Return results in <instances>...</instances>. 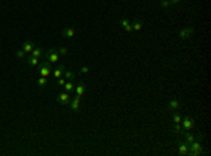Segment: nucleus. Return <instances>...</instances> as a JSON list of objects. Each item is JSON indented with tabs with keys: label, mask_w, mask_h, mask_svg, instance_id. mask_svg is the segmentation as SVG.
Here are the masks:
<instances>
[{
	"label": "nucleus",
	"mask_w": 211,
	"mask_h": 156,
	"mask_svg": "<svg viewBox=\"0 0 211 156\" xmlns=\"http://www.w3.org/2000/svg\"><path fill=\"white\" fill-rule=\"evenodd\" d=\"M89 70H90V68H89L87 65H83L82 68H79V72H80V73H87Z\"/></svg>",
	"instance_id": "27"
},
{
	"label": "nucleus",
	"mask_w": 211,
	"mask_h": 156,
	"mask_svg": "<svg viewBox=\"0 0 211 156\" xmlns=\"http://www.w3.org/2000/svg\"><path fill=\"white\" fill-rule=\"evenodd\" d=\"M180 107V101L177 100V99H172V100H169V103H168V108L169 110H176V108H179Z\"/></svg>",
	"instance_id": "16"
},
{
	"label": "nucleus",
	"mask_w": 211,
	"mask_h": 156,
	"mask_svg": "<svg viewBox=\"0 0 211 156\" xmlns=\"http://www.w3.org/2000/svg\"><path fill=\"white\" fill-rule=\"evenodd\" d=\"M64 87H65V90H66L68 93H72V92H75V83L72 82V80H69V82H65Z\"/></svg>",
	"instance_id": "18"
},
{
	"label": "nucleus",
	"mask_w": 211,
	"mask_h": 156,
	"mask_svg": "<svg viewBox=\"0 0 211 156\" xmlns=\"http://www.w3.org/2000/svg\"><path fill=\"white\" fill-rule=\"evenodd\" d=\"M173 124H182V115L177 113L173 114Z\"/></svg>",
	"instance_id": "24"
},
{
	"label": "nucleus",
	"mask_w": 211,
	"mask_h": 156,
	"mask_svg": "<svg viewBox=\"0 0 211 156\" xmlns=\"http://www.w3.org/2000/svg\"><path fill=\"white\" fill-rule=\"evenodd\" d=\"M189 155L192 156H200L203 155V145L198 141H194L189 145Z\"/></svg>",
	"instance_id": "3"
},
{
	"label": "nucleus",
	"mask_w": 211,
	"mask_h": 156,
	"mask_svg": "<svg viewBox=\"0 0 211 156\" xmlns=\"http://www.w3.org/2000/svg\"><path fill=\"white\" fill-rule=\"evenodd\" d=\"M182 137L184 138V141H186V142H187L189 145H190L192 142H194V141H196V135H193L192 132H184L183 135H182Z\"/></svg>",
	"instance_id": "17"
},
{
	"label": "nucleus",
	"mask_w": 211,
	"mask_h": 156,
	"mask_svg": "<svg viewBox=\"0 0 211 156\" xmlns=\"http://www.w3.org/2000/svg\"><path fill=\"white\" fill-rule=\"evenodd\" d=\"M174 134H179V135H183L184 134V129L182 127V124H173V129H172Z\"/></svg>",
	"instance_id": "19"
},
{
	"label": "nucleus",
	"mask_w": 211,
	"mask_h": 156,
	"mask_svg": "<svg viewBox=\"0 0 211 156\" xmlns=\"http://www.w3.org/2000/svg\"><path fill=\"white\" fill-rule=\"evenodd\" d=\"M64 78L69 79V80H73V79L76 78V75H75L73 72H70V70H65V72H64Z\"/></svg>",
	"instance_id": "21"
},
{
	"label": "nucleus",
	"mask_w": 211,
	"mask_h": 156,
	"mask_svg": "<svg viewBox=\"0 0 211 156\" xmlns=\"http://www.w3.org/2000/svg\"><path fill=\"white\" fill-rule=\"evenodd\" d=\"M25 60H27V63L30 65V66H31V68H35V66H38V65H40V59H38V58H34V56H27V58H25Z\"/></svg>",
	"instance_id": "14"
},
{
	"label": "nucleus",
	"mask_w": 211,
	"mask_h": 156,
	"mask_svg": "<svg viewBox=\"0 0 211 156\" xmlns=\"http://www.w3.org/2000/svg\"><path fill=\"white\" fill-rule=\"evenodd\" d=\"M30 55L34 56V58L41 59V58H44V49H42L41 46H34V49H32V52L30 54Z\"/></svg>",
	"instance_id": "13"
},
{
	"label": "nucleus",
	"mask_w": 211,
	"mask_h": 156,
	"mask_svg": "<svg viewBox=\"0 0 211 156\" xmlns=\"http://www.w3.org/2000/svg\"><path fill=\"white\" fill-rule=\"evenodd\" d=\"M124 1H129V0H124Z\"/></svg>",
	"instance_id": "32"
},
{
	"label": "nucleus",
	"mask_w": 211,
	"mask_h": 156,
	"mask_svg": "<svg viewBox=\"0 0 211 156\" xmlns=\"http://www.w3.org/2000/svg\"><path fill=\"white\" fill-rule=\"evenodd\" d=\"M159 6L161 7H163V9H169V7H172V3H170V0H161L159 1Z\"/></svg>",
	"instance_id": "22"
},
{
	"label": "nucleus",
	"mask_w": 211,
	"mask_h": 156,
	"mask_svg": "<svg viewBox=\"0 0 211 156\" xmlns=\"http://www.w3.org/2000/svg\"><path fill=\"white\" fill-rule=\"evenodd\" d=\"M44 58H45V60H48L49 63L54 65L59 60V52H58L56 48H51V49H48L45 54H44Z\"/></svg>",
	"instance_id": "2"
},
{
	"label": "nucleus",
	"mask_w": 211,
	"mask_h": 156,
	"mask_svg": "<svg viewBox=\"0 0 211 156\" xmlns=\"http://www.w3.org/2000/svg\"><path fill=\"white\" fill-rule=\"evenodd\" d=\"M118 23H120V25H121V27H123V28H125V27H127V25H129V20H128V19H125V17H124V19H121V20H120Z\"/></svg>",
	"instance_id": "25"
},
{
	"label": "nucleus",
	"mask_w": 211,
	"mask_h": 156,
	"mask_svg": "<svg viewBox=\"0 0 211 156\" xmlns=\"http://www.w3.org/2000/svg\"><path fill=\"white\" fill-rule=\"evenodd\" d=\"M65 70H66V69H65L64 65H58L56 68L52 69V75H54V78H55V79L62 78V76H64V72H65Z\"/></svg>",
	"instance_id": "10"
},
{
	"label": "nucleus",
	"mask_w": 211,
	"mask_h": 156,
	"mask_svg": "<svg viewBox=\"0 0 211 156\" xmlns=\"http://www.w3.org/2000/svg\"><path fill=\"white\" fill-rule=\"evenodd\" d=\"M85 92H86V84H85L82 80H80L78 84H75V93H76L78 96H83Z\"/></svg>",
	"instance_id": "11"
},
{
	"label": "nucleus",
	"mask_w": 211,
	"mask_h": 156,
	"mask_svg": "<svg viewBox=\"0 0 211 156\" xmlns=\"http://www.w3.org/2000/svg\"><path fill=\"white\" fill-rule=\"evenodd\" d=\"M182 127H183L184 131H190V129L194 128V119L190 118L189 115H186L184 118H182Z\"/></svg>",
	"instance_id": "7"
},
{
	"label": "nucleus",
	"mask_w": 211,
	"mask_h": 156,
	"mask_svg": "<svg viewBox=\"0 0 211 156\" xmlns=\"http://www.w3.org/2000/svg\"><path fill=\"white\" fill-rule=\"evenodd\" d=\"M62 37L68 38V40H73L76 37V30L73 27H65L62 30Z\"/></svg>",
	"instance_id": "9"
},
{
	"label": "nucleus",
	"mask_w": 211,
	"mask_h": 156,
	"mask_svg": "<svg viewBox=\"0 0 211 156\" xmlns=\"http://www.w3.org/2000/svg\"><path fill=\"white\" fill-rule=\"evenodd\" d=\"M124 30H125V32H127V34H131V32H134V30H132V25H131V23H129V25H127V27H125Z\"/></svg>",
	"instance_id": "29"
},
{
	"label": "nucleus",
	"mask_w": 211,
	"mask_h": 156,
	"mask_svg": "<svg viewBox=\"0 0 211 156\" xmlns=\"http://www.w3.org/2000/svg\"><path fill=\"white\" fill-rule=\"evenodd\" d=\"M179 1H180V0H170V3H172V4H177Z\"/></svg>",
	"instance_id": "31"
},
{
	"label": "nucleus",
	"mask_w": 211,
	"mask_h": 156,
	"mask_svg": "<svg viewBox=\"0 0 211 156\" xmlns=\"http://www.w3.org/2000/svg\"><path fill=\"white\" fill-rule=\"evenodd\" d=\"M56 49L59 52V55H68V48H65V46H58Z\"/></svg>",
	"instance_id": "26"
},
{
	"label": "nucleus",
	"mask_w": 211,
	"mask_h": 156,
	"mask_svg": "<svg viewBox=\"0 0 211 156\" xmlns=\"http://www.w3.org/2000/svg\"><path fill=\"white\" fill-rule=\"evenodd\" d=\"M37 83H38V87H40V89H44V87L46 86L48 80H46V78H44V76H40V78H38V80H37Z\"/></svg>",
	"instance_id": "20"
},
{
	"label": "nucleus",
	"mask_w": 211,
	"mask_h": 156,
	"mask_svg": "<svg viewBox=\"0 0 211 156\" xmlns=\"http://www.w3.org/2000/svg\"><path fill=\"white\" fill-rule=\"evenodd\" d=\"M34 46H35V44L32 41H25V42H23V48H21V49H23L27 55H30L32 52V49H34Z\"/></svg>",
	"instance_id": "12"
},
{
	"label": "nucleus",
	"mask_w": 211,
	"mask_h": 156,
	"mask_svg": "<svg viewBox=\"0 0 211 156\" xmlns=\"http://www.w3.org/2000/svg\"><path fill=\"white\" fill-rule=\"evenodd\" d=\"M16 56H17V59H25V58H27V54H25L23 49H19V51H16Z\"/></svg>",
	"instance_id": "23"
},
{
	"label": "nucleus",
	"mask_w": 211,
	"mask_h": 156,
	"mask_svg": "<svg viewBox=\"0 0 211 156\" xmlns=\"http://www.w3.org/2000/svg\"><path fill=\"white\" fill-rule=\"evenodd\" d=\"M131 25H132L134 31H141V30H142V21H141V19H134Z\"/></svg>",
	"instance_id": "15"
},
{
	"label": "nucleus",
	"mask_w": 211,
	"mask_h": 156,
	"mask_svg": "<svg viewBox=\"0 0 211 156\" xmlns=\"http://www.w3.org/2000/svg\"><path fill=\"white\" fill-rule=\"evenodd\" d=\"M56 82H58V86H64L65 82H66V79L62 76V78H58V80H56Z\"/></svg>",
	"instance_id": "28"
},
{
	"label": "nucleus",
	"mask_w": 211,
	"mask_h": 156,
	"mask_svg": "<svg viewBox=\"0 0 211 156\" xmlns=\"http://www.w3.org/2000/svg\"><path fill=\"white\" fill-rule=\"evenodd\" d=\"M203 139H204L203 134H197V137H196V141H198V142H203Z\"/></svg>",
	"instance_id": "30"
},
{
	"label": "nucleus",
	"mask_w": 211,
	"mask_h": 156,
	"mask_svg": "<svg viewBox=\"0 0 211 156\" xmlns=\"http://www.w3.org/2000/svg\"><path fill=\"white\" fill-rule=\"evenodd\" d=\"M70 93L68 92H62L58 94V97H56V101L59 103V104H62V106H69V103H70Z\"/></svg>",
	"instance_id": "5"
},
{
	"label": "nucleus",
	"mask_w": 211,
	"mask_h": 156,
	"mask_svg": "<svg viewBox=\"0 0 211 156\" xmlns=\"http://www.w3.org/2000/svg\"><path fill=\"white\" fill-rule=\"evenodd\" d=\"M194 34V28L192 25H186L179 31V38L180 40H189Z\"/></svg>",
	"instance_id": "4"
},
{
	"label": "nucleus",
	"mask_w": 211,
	"mask_h": 156,
	"mask_svg": "<svg viewBox=\"0 0 211 156\" xmlns=\"http://www.w3.org/2000/svg\"><path fill=\"white\" fill-rule=\"evenodd\" d=\"M52 63H49L48 60H44V62H40L38 65V72H40V76H44V78H48L51 73H52Z\"/></svg>",
	"instance_id": "1"
},
{
	"label": "nucleus",
	"mask_w": 211,
	"mask_h": 156,
	"mask_svg": "<svg viewBox=\"0 0 211 156\" xmlns=\"http://www.w3.org/2000/svg\"><path fill=\"white\" fill-rule=\"evenodd\" d=\"M177 152L182 156H187L189 155V143L186 141H179L177 142Z\"/></svg>",
	"instance_id": "8"
},
{
	"label": "nucleus",
	"mask_w": 211,
	"mask_h": 156,
	"mask_svg": "<svg viewBox=\"0 0 211 156\" xmlns=\"http://www.w3.org/2000/svg\"><path fill=\"white\" fill-rule=\"evenodd\" d=\"M80 101H82V96H76L73 99H70V103H69V107H70V110L75 111V113H78L79 111V107H80Z\"/></svg>",
	"instance_id": "6"
}]
</instances>
